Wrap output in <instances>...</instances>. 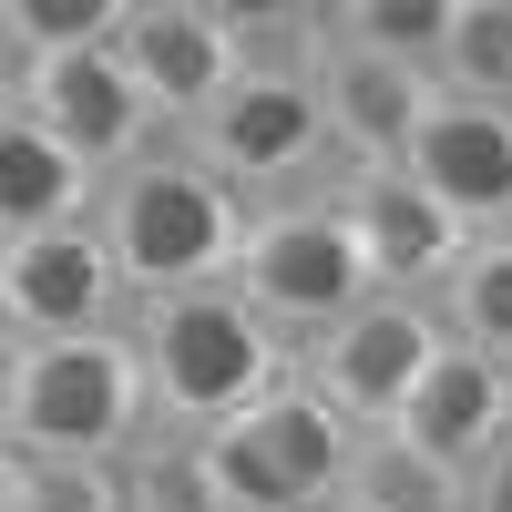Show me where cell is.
Segmentation results:
<instances>
[{
    "label": "cell",
    "mask_w": 512,
    "mask_h": 512,
    "mask_svg": "<svg viewBox=\"0 0 512 512\" xmlns=\"http://www.w3.org/2000/svg\"><path fill=\"white\" fill-rule=\"evenodd\" d=\"M246 216H256V205L226 195L185 144H154V154L123 164V175L93 185V236H103V256H113L123 297L226 287L236 246H246Z\"/></svg>",
    "instance_id": "cell-1"
},
{
    "label": "cell",
    "mask_w": 512,
    "mask_h": 512,
    "mask_svg": "<svg viewBox=\"0 0 512 512\" xmlns=\"http://www.w3.org/2000/svg\"><path fill=\"white\" fill-rule=\"evenodd\" d=\"M123 349L144 369V420L205 441L216 420L256 410L297 369L267 328L236 308V287H185V297H134L123 308Z\"/></svg>",
    "instance_id": "cell-2"
},
{
    "label": "cell",
    "mask_w": 512,
    "mask_h": 512,
    "mask_svg": "<svg viewBox=\"0 0 512 512\" xmlns=\"http://www.w3.org/2000/svg\"><path fill=\"white\" fill-rule=\"evenodd\" d=\"M144 369L103 338H0V451L21 461H134L144 451Z\"/></svg>",
    "instance_id": "cell-3"
},
{
    "label": "cell",
    "mask_w": 512,
    "mask_h": 512,
    "mask_svg": "<svg viewBox=\"0 0 512 512\" xmlns=\"http://www.w3.org/2000/svg\"><path fill=\"white\" fill-rule=\"evenodd\" d=\"M349 461H359V431L287 369L256 410H236L205 441H185L175 492L195 512H318V502L349 492Z\"/></svg>",
    "instance_id": "cell-4"
},
{
    "label": "cell",
    "mask_w": 512,
    "mask_h": 512,
    "mask_svg": "<svg viewBox=\"0 0 512 512\" xmlns=\"http://www.w3.org/2000/svg\"><path fill=\"white\" fill-rule=\"evenodd\" d=\"M226 287H236V308L267 328L287 359H308L318 338L369 297L349 236H338V216H328V185H318V195H287V205H256Z\"/></svg>",
    "instance_id": "cell-5"
},
{
    "label": "cell",
    "mask_w": 512,
    "mask_h": 512,
    "mask_svg": "<svg viewBox=\"0 0 512 512\" xmlns=\"http://www.w3.org/2000/svg\"><path fill=\"white\" fill-rule=\"evenodd\" d=\"M175 144H185L226 195H246V205H287L297 185L318 195V175L338 164V154H328V123H318V93H308V72H277V62H236V82L185 123Z\"/></svg>",
    "instance_id": "cell-6"
},
{
    "label": "cell",
    "mask_w": 512,
    "mask_h": 512,
    "mask_svg": "<svg viewBox=\"0 0 512 512\" xmlns=\"http://www.w3.org/2000/svg\"><path fill=\"white\" fill-rule=\"evenodd\" d=\"M0 93L41 123V144H52L82 185L123 175V164L154 154V134H164L103 41H82V52H41V62H11V82H0Z\"/></svg>",
    "instance_id": "cell-7"
},
{
    "label": "cell",
    "mask_w": 512,
    "mask_h": 512,
    "mask_svg": "<svg viewBox=\"0 0 512 512\" xmlns=\"http://www.w3.org/2000/svg\"><path fill=\"white\" fill-rule=\"evenodd\" d=\"M431 349H441V318L420 308V297H359L349 318H338L308 359H297V379L349 420L359 441H379L400 420V400H410V379L431 369Z\"/></svg>",
    "instance_id": "cell-8"
},
{
    "label": "cell",
    "mask_w": 512,
    "mask_h": 512,
    "mask_svg": "<svg viewBox=\"0 0 512 512\" xmlns=\"http://www.w3.org/2000/svg\"><path fill=\"white\" fill-rule=\"evenodd\" d=\"M400 175L461 226V246L512 236V103H472V93L431 82V103H420L410 144H400Z\"/></svg>",
    "instance_id": "cell-9"
},
{
    "label": "cell",
    "mask_w": 512,
    "mask_h": 512,
    "mask_svg": "<svg viewBox=\"0 0 512 512\" xmlns=\"http://www.w3.org/2000/svg\"><path fill=\"white\" fill-rule=\"evenodd\" d=\"M328 216H338V236H349L369 297H420V308H431V287L461 256V226L400 175V164H338L328 175Z\"/></svg>",
    "instance_id": "cell-10"
},
{
    "label": "cell",
    "mask_w": 512,
    "mask_h": 512,
    "mask_svg": "<svg viewBox=\"0 0 512 512\" xmlns=\"http://www.w3.org/2000/svg\"><path fill=\"white\" fill-rule=\"evenodd\" d=\"M103 52L144 93V113L185 134V123L236 82V11H216V0H123Z\"/></svg>",
    "instance_id": "cell-11"
},
{
    "label": "cell",
    "mask_w": 512,
    "mask_h": 512,
    "mask_svg": "<svg viewBox=\"0 0 512 512\" xmlns=\"http://www.w3.org/2000/svg\"><path fill=\"white\" fill-rule=\"evenodd\" d=\"M123 308L134 297H123L93 216L0 246V338H103V328H123Z\"/></svg>",
    "instance_id": "cell-12"
},
{
    "label": "cell",
    "mask_w": 512,
    "mask_h": 512,
    "mask_svg": "<svg viewBox=\"0 0 512 512\" xmlns=\"http://www.w3.org/2000/svg\"><path fill=\"white\" fill-rule=\"evenodd\" d=\"M379 441L420 451L431 472H472L492 441H512V369L482 359V349H461V338H441L431 369L410 379V400H400V420Z\"/></svg>",
    "instance_id": "cell-13"
},
{
    "label": "cell",
    "mask_w": 512,
    "mask_h": 512,
    "mask_svg": "<svg viewBox=\"0 0 512 512\" xmlns=\"http://www.w3.org/2000/svg\"><path fill=\"white\" fill-rule=\"evenodd\" d=\"M308 93H318V123H328V154H338V164H400L420 103H431V72H400V62L349 52V41L318 31Z\"/></svg>",
    "instance_id": "cell-14"
},
{
    "label": "cell",
    "mask_w": 512,
    "mask_h": 512,
    "mask_svg": "<svg viewBox=\"0 0 512 512\" xmlns=\"http://www.w3.org/2000/svg\"><path fill=\"white\" fill-rule=\"evenodd\" d=\"M72 216H93V185H82L72 164L41 144V123L0 93V246L41 236V226H72Z\"/></svg>",
    "instance_id": "cell-15"
},
{
    "label": "cell",
    "mask_w": 512,
    "mask_h": 512,
    "mask_svg": "<svg viewBox=\"0 0 512 512\" xmlns=\"http://www.w3.org/2000/svg\"><path fill=\"white\" fill-rule=\"evenodd\" d=\"M431 318H441V338L512 369V236H472L451 256V277L431 287Z\"/></svg>",
    "instance_id": "cell-16"
},
{
    "label": "cell",
    "mask_w": 512,
    "mask_h": 512,
    "mask_svg": "<svg viewBox=\"0 0 512 512\" xmlns=\"http://www.w3.org/2000/svg\"><path fill=\"white\" fill-rule=\"evenodd\" d=\"M328 41L349 52H379L400 72H441V41H451V0H349V11H318Z\"/></svg>",
    "instance_id": "cell-17"
},
{
    "label": "cell",
    "mask_w": 512,
    "mask_h": 512,
    "mask_svg": "<svg viewBox=\"0 0 512 512\" xmlns=\"http://www.w3.org/2000/svg\"><path fill=\"white\" fill-rule=\"evenodd\" d=\"M431 82L472 103H512V0H451V41Z\"/></svg>",
    "instance_id": "cell-18"
},
{
    "label": "cell",
    "mask_w": 512,
    "mask_h": 512,
    "mask_svg": "<svg viewBox=\"0 0 512 512\" xmlns=\"http://www.w3.org/2000/svg\"><path fill=\"white\" fill-rule=\"evenodd\" d=\"M349 502L359 512H461V472H431V461L400 451V441H359Z\"/></svg>",
    "instance_id": "cell-19"
},
{
    "label": "cell",
    "mask_w": 512,
    "mask_h": 512,
    "mask_svg": "<svg viewBox=\"0 0 512 512\" xmlns=\"http://www.w3.org/2000/svg\"><path fill=\"white\" fill-rule=\"evenodd\" d=\"M134 502V461H21L11 512H123Z\"/></svg>",
    "instance_id": "cell-20"
},
{
    "label": "cell",
    "mask_w": 512,
    "mask_h": 512,
    "mask_svg": "<svg viewBox=\"0 0 512 512\" xmlns=\"http://www.w3.org/2000/svg\"><path fill=\"white\" fill-rule=\"evenodd\" d=\"M461 512H512V441H492L472 472H461Z\"/></svg>",
    "instance_id": "cell-21"
},
{
    "label": "cell",
    "mask_w": 512,
    "mask_h": 512,
    "mask_svg": "<svg viewBox=\"0 0 512 512\" xmlns=\"http://www.w3.org/2000/svg\"><path fill=\"white\" fill-rule=\"evenodd\" d=\"M123 512H195V502H185V492H154V482L134 472V502H123Z\"/></svg>",
    "instance_id": "cell-22"
},
{
    "label": "cell",
    "mask_w": 512,
    "mask_h": 512,
    "mask_svg": "<svg viewBox=\"0 0 512 512\" xmlns=\"http://www.w3.org/2000/svg\"><path fill=\"white\" fill-rule=\"evenodd\" d=\"M318 512H359V502H349V492H338V502H318Z\"/></svg>",
    "instance_id": "cell-23"
},
{
    "label": "cell",
    "mask_w": 512,
    "mask_h": 512,
    "mask_svg": "<svg viewBox=\"0 0 512 512\" xmlns=\"http://www.w3.org/2000/svg\"><path fill=\"white\" fill-rule=\"evenodd\" d=\"M0 82H11V62H0Z\"/></svg>",
    "instance_id": "cell-24"
}]
</instances>
